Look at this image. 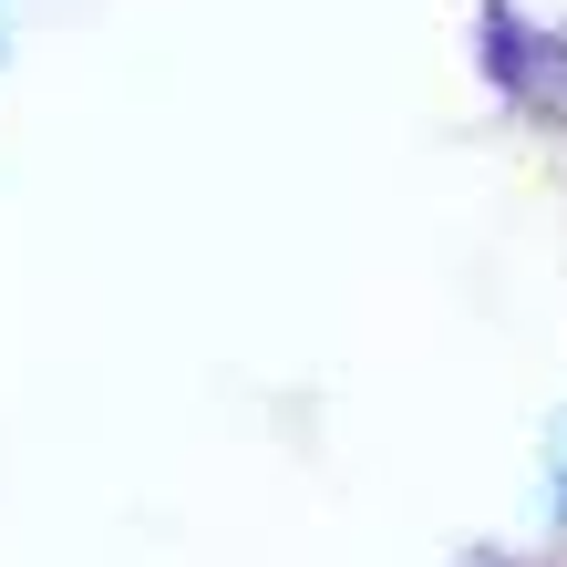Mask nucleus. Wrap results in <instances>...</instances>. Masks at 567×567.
<instances>
[{
    "instance_id": "obj_1",
    "label": "nucleus",
    "mask_w": 567,
    "mask_h": 567,
    "mask_svg": "<svg viewBox=\"0 0 567 567\" xmlns=\"http://www.w3.org/2000/svg\"><path fill=\"white\" fill-rule=\"evenodd\" d=\"M547 516H567V413L547 423Z\"/></svg>"
}]
</instances>
